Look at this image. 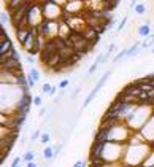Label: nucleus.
<instances>
[{
	"label": "nucleus",
	"mask_w": 154,
	"mask_h": 167,
	"mask_svg": "<svg viewBox=\"0 0 154 167\" xmlns=\"http://www.w3.org/2000/svg\"><path fill=\"white\" fill-rule=\"evenodd\" d=\"M27 37H29V29H27V27H19V29H16V38L21 45L27 40Z\"/></svg>",
	"instance_id": "f257e3e1"
},
{
	"label": "nucleus",
	"mask_w": 154,
	"mask_h": 167,
	"mask_svg": "<svg viewBox=\"0 0 154 167\" xmlns=\"http://www.w3.org/2000/svg\"><path fill=\"white\" fill-rule=\"evenodd\" d=\"M102 56H103V53L102 54H97V58H95V61L90 64V67H89V70H87V77H90V75H94V73L97 72V69H98V66L102 64Z\"/></svg>",
	"instance_id": "f03ea898"
},
{
	"label": "nucleus",
	"mask_w": 154,
	"mask_h": 167,
	"mask_svg": "<svg viewBox=\"0 0 154 167\" xmlns=\"http://www.w3.org/2000/svg\"><path fill=\"white\" fill-rule=\"evenodd\" d=\"M43 159H46L48 162H51L52 159H54V146H51V145H46L43 148Z\"/></svg>",
	"instance_id": "7ed1b4c3"
},
{
	"label": "nucleus",
	"mask_w": 154,
	"mask_h": 167,
	"mask_svg": "<svg viewBox=\"0 0 154 167\" xmlns=\"http://www.w3.org/2000/svg\"><path fill=\"white\" fill-rule=\"evenodd\" d=\"M13 48V42L10 38H6L3 42H0V56H5L8 51Z\"/></svg>",
	"instance_id": "20e7f679"
},
{
	"label": "nucleus",
	"mask_w": 154,
	"mask_h": 167,
	"mask_svg": "<svg viewBox=\"0 0 154 167\" xmlns=\"http://www.w3.org/2000/svg\"><path fill=\"white\" fill-rule=\"evenodd\" d=\"M110 75H111V70H108V72H105V73H103V75H102V78L98 80V81H97V85L94 86V91H95V92H98V91H100V89L103 88V85L106 83V80L110 78Z\"/></svg>",
	"instance_id": "39448f33"
},
{
	"label": "nucleus",
	"mask_w": 154,
	"mask_h": 167,
	"mask_svg": "<svg viewBox=\"0 0 154 167\" xmlns=\"http://www.w3.org/2000/svg\"><path fill=\"white\" fill-rule=\"evenodd\" d=\"M138 35H140V37H144V38H149V37L152 35V34H151L149 22H146V24H141V26L138 27Z\"/></svg>",
	"instance_id": "423d86ee"
},
{
	"label": "nucleus",
	"mask_w": 154,
	"mask_h": 167,
	"mask_svg": "<svg viewBox=\"0 0 154 167\" xmlns=\"http://www.w3.org/2000/svg\"><path fill=\"white\" fill-rule=\"evenodd\" d=\"M27 75H29L35 83H38V81H40V77H41L40 72H38V69H35V67H30V70H29V73H27Z\"/></svg>",
	"instance_id": "0eeeda50"
},
{
	"label": "nucleus",
	"mask_w": 154,
	"mask_h": 167,
	"mask_svg": "<svg viewBox=\"0 0 154 167\" xmlns=\"http://www.w3.org/2000/svg\"><path fill=\"white\" fill-rule=\"evenodd\" d=\"M133 11L137 13L138 16H143L144 13H146V5H144L143 2H138L137 5H135V8H133Z\"/></svg>",
	"instance_id": "6e6552de"
},
{
	"label": "nucleus",
	"mask_w": 154,
	"mask_h": 167,
	"mask_svg": "<svg viewBox=\"0 0 154 167\" xmlns=\"http://www.w3.org/2000/svg\"><path fill=\"white\" fill-rule=\"evenodd\" d=\"M95 96H97V92H95V91L92 89V91L89 92V96H87V97L84 99V102H83V105H81V108H86V107H87V105L90 104V102H92V100L95 99Z\"/></svg>",
	"instance_id": "1a4fd4ad"
},
{
	"label": "nucleus",
	"mask_w": 154,
	"mask_h": 167,
	"mask_svg": "<svg viewBox=\"0 0 154 167\" xmlns=\"http://www.w3.org/2000/svg\"><path fill=\"white\" fill-rule=\"evenodd\" d=\"M10 22H11V16H10V13L2 11V14H0V24H2V26H6V24H10Z\"/></svg>",
	"instance_id": "9d476101"
},
{
	"label": "nucleus",
	"mask_w": 154,
	"mask_h": 167,
	"mask_svg": "<svg viewBox=\"0 0 154 167\" xmlns=\"http://www.w3.org/2000/svg\"><path fill=\"white\" fill-rule=\"evenodd\" d=\"M125 56H127V48L117 53V54L114 56V58H113V62L116 64V62H119V61H124V59H125Z\"/></svg>",
	"instance_id": "9b49d317"
},
{
	"label": "nucleus",
	"mask_w": 154,
	"mask_h": 167,
	"mask_svg": "<svg viewBox=\"0 0 154 167\" xmlns=\"http://www.w3.org/2000/svg\"><path fill=\"white\" fill-rule=\"evenodd\" d=\"M33 159H35V153H33L32 150H30V151H25L24 156H22V161H24V162H32Z\"/></svg>",
	"instance_id": "f8f14e48"
},
{
	"label": "nucleus",
	"mask_w": 154,
	"mask_h": 167,
	"mask_svg": "<svg viewBox=\"0 0 154 167\" xmlns=\"http://www.w3.org/2000/svg\"><path fill=\"white\" fill-rule=\"evenodd\" d=\"M49 142H51V135H49V132H43L41 137H40V143H43V145H49Z\"/></svg>",
	"instance_id": "ddd939ff"
},
{
	"label": "nucleus",
	"mask_w": 154,
	"mask_h": 167,
	"mask_svg": "<svg viewBox=\"0 0 154 167\" xmlns=\"http://www.w3.org/2000/svg\"><path fill=\"white\" fill-rule=\"evenodd\" d=\"M52 89H54V86L52 85H49V83H43V86H41V92H44V94H51L52 92Z\"/></svg>",
	"instance_id": "4468645a"
},
{
	"label": "nucleus",
	"mask_w": 154,
	"mask_h": 167,
	"mask_svg": "<svg viewBox=\"0 0 154 167\" xmlns=\"http://www.w3.org/2000/svg\"><path fill=\"white\" fill-rule=\"evenodd\" d=\"M125 22H127V18H124V19H122L119 24L116 26V30H117V32H121V30L124 29V27H125Z\"/></svg>",
	"instance_id": "2eb2a0df"
},
{
	"label": "nucleus",
	"mask_w": 154,
	"mask_h": 167,
	"mask_svg": "<svg viewBox=\"0 0 154 167\" xmlns=\"http://www.w3.org/2000/svg\"><path fill=\"white\" fill-rule=\"evenodd\" d=\"M68 85H70V81H68V80H62V81L59 83V86H57V88H59L60 91H64V89H65Z\"/></svg>",
	"instance_id": "dca6fc26"
},
{
	"label": "nucleus",
	"mask_w": 154,
	"mask_h": 167,
	"mask_svg": "<svg viewBox=\"0 0 154 167\" xmlns=\"http://www.w3.org/2000/svg\"><path fill=\"white\" fill-rule=\"evenodd\" d=\"M40 137H41V131H35V132L32 134V137H30V140L35 142V140H38Z\"/></svg>",
	"instance_id": "f3484780"
},
{
	"label": "nucleus",
	"mask_w": 154,
	"mask_h": 167,
	"mask_svg": "<svg viewBox=\"0 0 154 167\" xmlns=\"http://www.w3.org/2000/svg\"><path fill=\"white\" fill-rule=\"evenodd\" d=\"M33 105L35 107H41V97L40 96H33Z\"/></svg>",
	"instance_id": "a211bd4d"
},
{
	"label": "nucleus",
	"mask_w": 154,
	"mask_h": 167,
	"mask_svg": "<svg viewBox=\"0 0 154 167\" xmlns=\"http://www.w3.org/2000/svg\"><path fill=\"white\" fill-rule=\"evenodd\" d=\"M110 58H111V53H108V51H106V53L102 56V64H106L108 61H110Z\"/></svg>",
	"instance_id": "6ab92c4d"
},
{
	"label": "nucleus",
	"mask_w": 154,
	"mask_h": 167,
	"mask_svg": "<svg viewBox=\"0 0 154 167\" xmlns=\"http://www.w3.org/2000/svg\"><path fill=\"white\" fill-rule=\"evenodd\" d=\"M25 61L29 62V64H35V61H37V59H35V56H32V54H27V56H25Z\"/></svg>",
	"instance_id": "aec40b11"
},
{
	"label": "nucleus",
	"mask_w": 154,
	"mask_h": 167,
	"mask_svg": "<svg viewBox=\"0 0 154 167\" xmlns=\"http://www.w3.org/2000/svg\"><path fill=\"white\" fill-rule=\"evenodd\" d=\"M27 81H29V88H30V89H33V88H35V85H37V83H35V81H33L29 75H27Z\"/></svg>",
	"instance_id": "412c9836"
},
{
	"label": "nucleus",
	"mask_w": 154,
	"mask_h": 167,
	"mask_svg": "<svg viewBox=\"0 0 154 167\" xmlns=\"http://www.w3.org/2000/svg\"><path fill=\"white\" fill-rule=\"evenodd\" d=\"M73 167H86V162H84V161H76V162L73 164Z\"/></svg>",
	"instance_id": "4be33fe9"
},
{
	"label": "nucleus",
	"mask_w": 154,
	"mask_h": 167,
	"mask_svg": "<svg viewBox=\"0 0 154 167\" xmlns=\"http://www.w3.org/2000/svg\"><path fill=\"white\" fill-rule=\"evenodd\" d=\"M25 167H37V162L35 161H32V162H27V165Z\"/></svg>",
	"instance_id": "5701e85b"
},
{
	"label": "nucleus",
	"mask_w": 154,
	"mask_h": 167,
	"mask_svg": "<svg viewBox=\"0 0 154 167\" xmlns=\"http://www.w3.org/2000/svg\"><path fill=\"white\" fill-rule=\"evenodd\" d=\"M44 113H46V108H41V107H40V111H38V115H40V116H43Z\"/></svg>",
	"instance_id": "b1692460"
},
{
	"label": "nucleus",
	"mask_w": 154,
	"mask_h": 167,
	"mask_svg": "<svg viewBox=\"0 0 154 167\" xmlns=\"http://www.w3.org/2000/svg\"><path fill=\"white\" fill-rule=\"evenodd\" d=\"M113 51H114V45L111 43L110 46H108V53H113Z\"/></svg>",
	"instance_id": "393cba45"
},
{
	"label": "nucleus",
	"mask_w": 154,
	"mask_h": 167,
	"mask_svg": "<svg viewBox=\"0 0 154 167\" xmlns=\"http://www.w3.org/2000/svg\"><path fill=\"white\" fill-rule=\"evenodd\" d=\"M78 92H79V89H75V92L71 94V97H76V94H78Z\"/></svg>",
	"instance_id": "a878e982"
},
{
	"label": "nucleus",
	"mask_w": 154,
	"mask_h": 167,
	"mask_svg": "<svg viewBox=\"0 0 154 167\" xmlns=\"http://www.w3.org/2000/svg\"><path fill=\"white\" fill-rule=\"evenodd\" d=\"M89 167H105V165H94V164H89Z\"/></svg>",
	"instance_id": "bb28decb"
},
{
	"label": "nucleus",
	"mask_w": 154,
	"mask_h": 167,
	"mask_svg": "<svg viewBox=\"0 0 154 167\" xmlns=\"http://www.w3.org/2000/svg\"><path fill=\"white\" fill-rule=\"evenodd\" d=\"M151 51H152V54H154V48H152V50H151Z\"/></svg>",
	"instance_id": "cd10ccee"
}]
</instances>
